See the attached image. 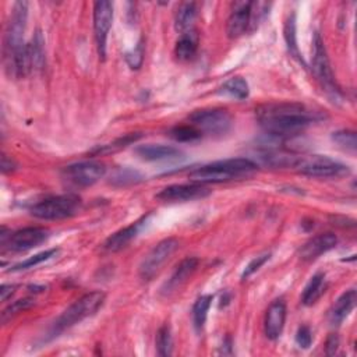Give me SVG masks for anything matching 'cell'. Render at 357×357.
Wrapping results in <instances>:
<instances>
[{"instance_id":"cell-1","label":"cell","mask_w":357,"mask_h":357,"mask_svg":"<svg viewBox=\"0 0 357 357\" xmlns=\"http://www.w3.org/2000/svg\"><path fill=\"white\" fill-rule=\"evenodd\" d=\"M255 112L260 126L272 137L298 134L320 119L317 112L296 102H271L261 105Z\"/></svg>"},{"instance_id":"cell-2","label":"cell","mask_w":357,"mask_h":357,"mask_svg":"<svg viewBox=\"0 0 357 357\" xmlns=\"http://www.w3.org/2000/svg\"><path fill=\"white\" fill-rule=\"evenodd\" d=\"M257 164L247 158H233L204 165L189 175V179L197 184L225 183L246 177L257 171Z\"/></svg>"},{"instance_id":"cell-3","label":"cell","mask_w":357,"mask_h":357,"mask_svg":"<svg viewBox=\"0 0 357 357\" xmlns=\"http://www.w3.org/2000/svg\"><path fill=\"white\" fill-rule=\"evenodd\" d=\"M83 208V200L77 194H61L45 198L35 204L31 215L44 221H60L76 217Z\"/></svg>"},{"instance_id":"cell-4","label":"cell","mask_w":357,"mask_h":357,"mask_svg":"<svg viewBox=\"0 0 357 357\" xmlns=\"http://www.w3.org/2000/svg\"><path fill=\"white\" fill-rule=\"evenodd\" d=\"M105 299H106V296L102 292H91V293L81 296L70 307H67L61 313V316L55 321L52 335L55 336L56 334H60V332L71 328L73 325L84 321L86 318L94 316L104 306Z\"/></svg>"},{"instance_id":"cell-5","label":"cell","mask_w":357,"mask_h":357,"mask_svg":"<svg viewBox=\"0 0 357 357\" xmlns=\"http://www.w3.org/2000/svg\"><path fill=\"white\" fill-rule=\"evenodd\" d=\"M27 17H28V3L27 2H17L13 8L10 20L8 23L5 31V61L6 68H9L13 61L20 56L24 50V32L27 27Z\"/></svg>"},{"instance_id":"cell-6","label":"cell","mask_w":357,"mask_h":357,"mask_svg":"<svg viewBox=\"0 0 357 357\" xmlns=\"http://www.w3.org/2000/svg\"><path fill=\"white\" fill-rule=\"evenodd\" d=\"M191 124L202 133L211 135L226 134L232 127V116L226 109H200L190 115Z\"/></svg>"},{"instance_id":"cell-7","label":"cell","mask_w":357,"mask_h":357,"mask_svg":"<svg viewBox=\"0 0 357 357\" xmlns=\"http://www.w3.org/2000/svg\"><path fill=\"white\" fill-rule=\"evenodd\" d=\"M295 168L305 176L321 179L342 177L350 172L346 165L322 155L300 157Z\"/></svg>"},{"instance_id":"cell-8","label":"cell","mask_w":357,"mask_h":357,"mask_svg":"<svg viewBox=\"0 0 357 357\" xmlns=\"http://www.w3.org/2000/svg\"><path fill=\"white\" fill-rule=\"evenodd\" d=\"M106 173V166L97 161H84L68 165L61 171V177L73 186L90 187Z\"/></svg>"},{"instance_id":"cell-9","label":"cell","mask_w":357,"mask_h":357,"mask_svg":"<svg viewBox=\"0 0 357 357\" xmlns=\"http://www.w3.org/2000/svg\"><path fill=\"white\" fill-rule=\"evenodd\" d=\"M180 243L175 238H168L160 242L154 249L146 255L139 265V276L144 280H151L164 267V264L172 257V254L179 249Z\"/></svg>"},{"instance_id":"cell-10","label":"cell","mask_w":357,"mask_h":357,"mask_svg":"<svg viewBox=\"0 0 357 357\" xmlns=\"http://www.w3.org/2000/svg\"><path fill=\"white\" fill-rule=\"evenodd\" d=\"M313 70H314L316 77L322 84V87L327 90V93H329L336 99L339 97L340 91L336 87L332 68L329 64V59L327 55V49L324 46V42H322L320 34H316L314 39H313Z\"/></svg>"},{"instance_id":"cell-11","label":"cell","mask_w":357,"mask_h":357,"mask_svg":"<svg viewBox=\"0 0 357 357\" xmlns=\"http://www.w3.org/2000/svg\"><path fill=\"white\" fill-rule=\"evenodd\" d=\"M113 23V5L106 0L94 3V30L98 52L102 59L106 56V39Z\"/></svg>"},{"instance_id":"cell-12","label":"cell","mask_w":357,"mask_h":357,"mask_svg":"<svg viewBox=\"0 0 357 357\" xmlns=\"http://www.w3.org/2000/svg\"><path fill=\"white\" fill-rule=\"evenodd\" d=\"M211 194V190L204 184H172L162 189L155 198L162 202H187L205 198Z\"/></svg>"},{"instance_id":"cell-13","label":"cell","mask_w":357,"mask_h":357,"mask_svg":"<svg viewBox=\"0 0 357 357\" xmlns=\"http://www.w3.org/2000/svg\"><path fill=\"white\" fill-rule=\"evenodd\" d=\"M49 235L50 232L45 228L30 226L10 233L8 240L2 244L8 246L12 251H27L46 242L49 239Z\"/></svg>"},{"instance_id":"cell-14","label":"cell","mask_w":357,"mask_h":357,"mask_svg":"<svg viewBox=\"0 0 357 357\" xmlns=\"http://www.w3.org/2000/svg\"><path fill=\"white\" fill-rule=\"evenodd\" d=\"M150 217H151V213L141 217L138 221L133 222L131 225H128V226L117 231L112 236H109L104 244V249L110 253H116V251H120L122 249H124L128 243H131L138 236L141 229L147 225Z\"/></svg>"},{"instance_id":"cell-15","label":"cell","mask_w":357,"mask_h":357,"mask_svg":"<svg viewBox=\"0 0 357 357\" xmlns=\"http://www.w3.org/2000/svg\"><path fill=\"white\" fill-rule=\"evenodd\" d=\"M251 2H235L226 24V32L231 39L242 37L250 27Z\"/></svg>"},{"instance_id":"cell-16","label":"cell","mask_w":357,"mask_h":357,"mask_svg":"<svg viewBox=\"0 0 357 357\" xmlns=\"http://www.w3.org/2000/svg\"><path fill=\"white\" fill-rule=\"evenodd\" d=\"M338 238L334 233H321L306 242L299 250V257L303 261H314L320 255L335 249Z\"/></svg>"},{"instance_id":"cell-17","label":"cell","mask_w":357,"mask_h":357,"mask_svg":"<svg viewBox=\"0 0 357 357\" xmlns=\"http://www.w3.org/2000/svg\"><path fill=\"white\" fill-rule=\"evenodd\" d=\"M287 321V305L283 300H275L267 310L265 321H264V331L268 339L276 340L284 327Z\"/></svg>"},{"instance_id":"cell-18","label":"cell","mask_w":357,"mask_h":357,"mask_svg":"<svg viewBox=\"0 0 357 357\" xmlns=\"http://www.w3.org/2000/svg\"><path fill=\"white\" fill-rule=\"evenodd\" d=\"M135 154L144 161L155 162V161H176L183 158V153L172 146L164 144H146L138 146L135 148Z\"/></svg>"},{"instance_id":"cell-19","label":"cell","mask_w":357,"mask_h":357,"mask_svg":"<svg viewBox=\"0 0 357 357\" xmlns=\"http://www.w3.org/2000/svg\"><path fill=\"white\" fill-rule=\"evenodd\" d=\"M198 258H195V257H187V258H184L177 267H176V269H175V272L172 273V276H171V279L165 283V287H164V293H166V295H169L171 292H175V291H177L182 284L195 272V269H197V267H198Z\"/></svg>"},{"instance_id":"cell-20","label":"cell","mask_w":357,"mask_h":357,"mask_svg":"<svg viewBox=\"0 0 357 357\" xmlns=\"http://www.w3.org/2000/svg\"><path fill=\"white\" fill-rule=\"evenodd\" d=\"M357 300V293L354 289H350L345 292L332 306L329 311V322L332 325H339L343 322V320L351 313V310L356 306Z\"/></svg>"},{"instance_id":"cell-21","label":"cell","mask_w":357,"mask_h":357,"mask_svg":"<svg viewBox=\"0 0 357 357\" xmlns=\"http://www.w3.org/2000/svg\"><path fill=\"white\" fill-rule=\"evenodd\" d=\"M198 42H200V37H198L195 30H190V31L183 32L180 35L179 41L176 42V46H175L176 57L182 61L191 60L197 53Z\"/></svg>"},{"instance_id":"cell-22","label":"cell","mask_w":357,"mask_h":357,"mask_svg":"<svg viewBox=\"0 0 357 357\" xmlns=\"http://www.w3.org/2000/svg\"><path fill=\"white\" fill-rule=\"evenodd\" d=\"M325 289H327L325 273L318 272L310 279L307 287L305 288L303 295H302V303L305 306H313L322 296Z\"/></svg>"},{"instance_id":"cell-23","label":"cell","mask_w":357,"mask_h":357,"mask_svg":"<svg viewBox=\"0 0 357 357\" xmlns=\"http://www.w3.org/2000/svg\"><path fill=\"white\" fill-rule=\"evenodd\" d=\"M197 5L194 2H186L182 3L176 12V17H175V23H176V28L180 30L182 32L190 31L193 30L194 21L197 19Z\"/></svg>"},{"instance_id":"cell-24","label":"cell","mask_w":357,"mask_h":357,"mask_svg":"<svg viewBox=\"0 0 357 357\" xmlns=\"http://www.w3.org/2000/svg\"><path fill=\"white\" fill-rule=\"evenodd\" d=\"M27 46H28L32 73H34V71L42 70L44 66H45V48H44L45 41H44V37H42L41 31H38L35 34V37L32 38V41L30 44H27Z\"/></svg>"},{"instance_id":"cell-25","label":"cell","mask_w":357,"mask_h":357,"mask_svg":"<svg viewBox=\"0 0 357 357\" xmlns=\"http://www.w3.org/2000/svg\"><path fill=\"white\" fill-rule=\"evenodd\" d=\"M221 94L232 97L235 99L243 101L246 98H249L250 90H249V84L242 77H232L229 79L221 88Z\"/></svg>"},{"instance_id":"cell-26","label":"cell","mask_w":357,"mask_h":357,"mask_svg":"<svg viewBox=\"0 0 357 357\" xmlns=\"http://www.w3.org/2000/svg\"><path fill=\"white\" fill-rule=\"evenodd\" d=\"M211 303H212V296H209V295L201 296L194 303V306H193V322H194V327H195L197 331H201L204 328Z\"/></svg>"},{"instance_id":"cell-27","label":"cell","mask_w":357,"mask_h":357,"mask_svg":"<svg viewBox=\"0 0 357 357\" xmlns=\"http://www.w3.org/2000/svg\"><path fill=\"white\" fill-rule=\"evenodd\" d=\"M332 141L338 147L345 150L346 153H356L357 148V137L353 130H339L332 134Z\"/></svg>"},{"instance_id":"cell-28","label":"cell","mask_w":357,"mask_h":357,"mask_svg":"<svg viewBox=\"0 0 357 357\" xmlns=\"http://www.w3.org/2000/svg\"><path fill=\"white\" fill-rule=\"evenodd\" d=\"M168 135L177 142H193L201 138V131L191 126H176L169 130Z\"/></svg>"},{"instance_id":"cell-29","label":"cell","mask_w":357,"mask_h":357,"mask_svg":"<svg viewBox=\"0 0 357 357\" xmlns=\"http://www.w3.org/2000/svg\"><path fill=\"white\" fill-rule=\"evenodd\" d=\"M284 39H287V45L288 49L291 52V55L298 59L299 61L303 63V57L300 56L299 48H298V42H296V20H295V15H292L287 24H284Z\"/></svg>"},{"instance_id":"cell-30","label":"cell","mask_w":357,"mask_h":357,"mask_svg":"<svg viewBox=\"0 0 357 357\" xmlns=\"http://www.w3.org/2000/svg\"><path fill=\"white\" fill-rule=\"evenodd\" d=\"M57 253H59L57 249H50V250L42 251V253H39V254H35V255L27 258L26 261L20 262V264H17V265H15L10 271H12V272H19V271H26V269L34 268V267H37V265H39V264H42V262H45V261H48V260L56 257Z\"/></svg>"},{"instance_id":"cell-31","label":"cell","mask_w":357,"mask_h":357,"mask_svg":"<svg viewBox=\"0 0 357 357\" xmlns=\"http://www.w3.org/2000/svg\"><path fill=\"white\" fill-rule=\"evenodd\" d=\"M142 180L141 173H138L137 171L128 169V168H123L115 172V175L110 179V183L115 186H128V184H135L138 182Z\"/></svg>"},{"instance_id":"cell-32","label":"cell","mask_w":357,"mask_h":357,"mask_svg":"<svg viewBox=\"0 0 357 357\" xmlns=\"http://www.w3.org/2000/svg\"><path fill=\"white\" fill-rule=\"evenodd\" d=\"M172 347H173V339H172V332L169 325H164L160 328L158 335H157V349L160 356H171L172 354Z\"/></svg>"},{"instance_id":"cell-33","label":"cell","mask_w":357,"mask_h":357,"mask_svg":"<svg viewBox=\"0 0 357 357\" xmlns=\"http://www.w3.org/2000/svg\"><path fill=\"white\" fill-rule=\"evenodd\" d=\"M34 305H35V300H34V299H30V298H27V299H20V300L12 303V305L2 313V321H3V322L9 321L12 317H15V316H17V314H20V313H23V311L31 309Z\"/></svg>"},{"instance_id":"cell-34","label":"cell","mask_w":357,"mask_h":357,"mask_svg":"<svg viewBox=\"0 0 357 357\" xmlns=\"http://www.w3.org/2000/svg\"><path fill=\"white\" fill-rule=\"evenodd\" d=\"M141 135L139 134H128L126 137H122L119 139H116L113 144H109V146H104V148H99L97 150L95 153L98 154H109V153H113V151H117V150H122L127 146H130L131 142H135Z\"/></svg>"},{"instance_id":"cell-35","label":"cell","mask_w":357,"mask_h":357,"mask_svg":"<svg viewBox=\"0 0 357 357\" xmlns=\"http://www.w3.org/2000/svg\"><path fill=\"white\" fill-rule=\"evenodd\" d=\"M269 258H271V254H269V253H265V254H261V255L253 258V260L247 264V267L244 268V271H243V273H242V279L246 280L247 278H250V276H251L253 273H255Z\"/></svg>"},{"instance_id":"cell-36","label":"cell","mask_w":357,"mask_h":357,"mask_svg":"<svg viewBox=\"0 0 357 357\" xmlns=\"http://www.w3.org/2000/svg\"><path fill=\"white\" fill-rule=\"evenodd\" d=\"M142 60H144V46L142 42H138V45L126 55V61L131 68H139Z\"/></svg>"},{"instance_id":"cell-37","label":"cell","mask_w":357,"mask_h":357,"mask_svg":"<svg viewBox=\"0 0 357 357\" xmlns=\"http://www.w3.org/2000/svg\"><path fill=\"white\" fill-rule=\"evenodd\" d=\"M296 343L302 349H309L311 346V343H313V334H311V329L307 325H303V327H300L298 329Z\"/></svg>"},{"instance_id":"cell-38","label":"cell","mask_w":357,"mask_h":357,"mask_svg":"<svg viewBox=\"0 0 357 357\" xmlns=\"http://www.w3.org/2000/svg\"><path fill=\"white\" fill-rule=\"evenodd\" d=\"M339 347V338L335 334H331L325 342V353L328 356H334Z\"/></svg>"},{"instance_id":"cell-39","label":"cell","mask_w":357,"mask_h":357,"mask_svg":"<svg viewBox=\"0 0 357 357\" xmlns=\"http://www.w3.org/2000/svg\"><path fill=\"white\" fill-rule=\"evenodd\" d=\"M17 168V164L9 158L6 154L2 155V162H0V171H2V173H12L13 171H16Z\"/></svg>"},{"instance_id":"cell-40","label":"cell","mask_w":357,"mask_h":357,"mask_svg":"<svg viewBox=\"0 0 357 357\" xmlns=\"http://www.w3.org/2000/svg\"><path fill=\"white\" fill-rule=\"evenodd\" d=\"M16 289H17L16 284H2V288H0L2 302H8L16 293Z\"/></svg>"}]
</instances>
